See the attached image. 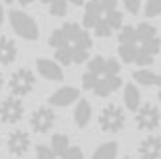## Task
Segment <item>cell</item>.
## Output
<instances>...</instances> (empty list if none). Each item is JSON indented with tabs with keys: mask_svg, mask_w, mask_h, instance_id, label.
Here are the masks:
<instances>
[{
	"mask_svg": "<svg viewBox=\"0 0 161 159\" xmlns=\"http://www.w3.org/2000/svg\"><path fill=\"white\" fill-rule=\"evenodd\" d=\"M34 85H36V77H34V73L30 71L26 67H20L16 69L12 74H10L8 79V91H10V97H26L32 93Z\"/></svg>",
	"mask_w": 161,
	"mask_h": 159,
	"instance_id": "cell-4",
	"label": "cell"
},
{
	"mask_svg": "<svg viewBox=\"0 0 161 159\" xmlns=\"http://www.w3.org/2000/svg\"><path fill=\"white\" fill-rule=\"evenodd\" d=\"M161 14V0H147L145 2V16L153 18Z\"/></svg>",
	"mask_w": 161,
	"mask_h": 159,
	"instance_id": "cell-23",
	"label": "cell"
},
{
	"mask_svg": "<svg viewBox=\"0 0 161 159\" xmlns=\"http://www.w3.org/2000/svg\"><path fill=\"white\" fill-rule=\"evenodd\" d=\"M157 87L161 89V74H159V77H157Z\"/></svg>",
	"mask_w": 161,
	"mask_h": 159,
	"instance_id": "cell-32",
	"label": "cell"
},
{
	"mask_svg": "<svg viewBox=\"0 0 161 159\" xmlns=\"http://www.w3.org/2000/svg\"><path fill=\"white\" fill-rule=\"evenodd\" d=\"M91 115H93V107L87 99H79L77 101V107H75V113H73V119L77 123V127L85 129L91 123Z\"/></svg>",
	"mask_w": 161,
	"mask_h": 159,
	"instance_id": "cell-15",
	"label": "cell"
},
{
	"mask_svg": "<svg viewBox=\"0 0 161 159\" xmlns=\"http://www.w3.org/2000/svg\"><path fill=\"white\" fill-rule=\"evenodd\" d=\"M67 2L75 4V6H83V4H87V0H67Z\"/></svg>",
	"mask_w": 161,
	"mask_h": 159,
	"instance_id": "cell-27",
	"label": "cell"
},
{
	"mask_svg": "<svg viewBox=\"0 0 161 159\" xmlns=\"http://www.w3.org/2000/svg\"><path fill=\"white\" fill-rule=\"evenodd\" d=\"M16 2L20 4V6H28V4H32L34 0H16Z\"/></svg>",
	"mask_w": 161,
	"mask_h": 159,
	"instance_id": "cell-28",
	"label": "cell"
},
{
	"mask_svg": "<svg viewBox=\"0 0 161 159\" xmlns=\"http://www.w3.org/2000/svg\"><path fill=\"white\" fill-rule=\"evenodd\" d=\"M99 127L101 131L105 133H119L121 129L125 127V113L123 109L115 103H109L101 109V115H99Z\"/></svg>",
	"mask_w": 161,
	"mask_h": 159,
	"instance_id": "cell-5",
	"label": "cell"
},
{
	"mask_svg": "<svg viewBox=\"0 0 161 159\" xmlns=\"http://www.w3.org/2000/svg\"><path fill=\"white\" fill-rule=\"evenodd\" d=\"M70 147V141H69V135H64V133H54L53 139H50V149H53V153L57 157H60L64 151Z\"/></svg>",
	"mask_w": 161,
	"mask_h": 159,
	"instance_id": "cell-18",
	"label": "cell"
},
{
	"mask_svg": "<svg viewBox=\"0 0 161 159\" xmlns=\"http://www.w3.org/2000/svg\"><path fill=\"white\" fill-rule=\"evenodd\" d=\"M137 28L135 26H123L119 32V44H137Z\"/></svg>",
	"mask_w": 161,
	"mask_h": 159,
	"instance_id": "cell-21",
	"label": "cell"
},
{
	"mask_svg": "<svg viewBox=\"0 0 161 159\" xmlns=\"http://www.w3.org/2000/svg\"><path fill=\"white\" fill-rule=\"evenodd\" d=\"M6 149H8L10 155H14V157L26 155L28 149H30V135L26 131H22V129L10 131L6 137Z\"/></svg>",
	"mask_w": 161,
	"mask_h": 159,
	"instance_id": "cell-10",
	"label": "cell"
},
{
	"mask_svg": "<svg viewBox=\"0 0 161 159\" xmlns=\"http://www.w3.org/2000/svg\"><path fill=\"white\" fill-rule=\"evenodd\" d=\"M159 101H161V89H159Z\"/></svg>",
	"mask_w": 161,
	"mask_h": 159,
	"instance_id": "cell-34",
	"label": "cell"
},
{
	"mask_svg": "<svg viewBox=\"0 0 161 159\" xmlns=\"http://www.w3.org/2000/svg\"><path fill=\"white\" fill-rule=\"evenodd\" d=\"M36 157L38 159H57L50 145H36Z\"/></svg>",
	"mask_w": 161,
	"mask_h": 159,
	"instance_id": "cell-25",
	"label": "cell"
},
{
	"mask_svg": "<svg viewBox=\"0 0 161 159\" xmlns=\"http://www.w3.org/2000/svg\"><path fill=\"white\" fill-rule=\"evenodd\" d=\"M2 22H4V8H2V2H0V28H2Z\"/></svg>",
	"mask_w": 161,
	"mask_h": 159,
	"instance_id": "cell-29",
	"label": "cell"
},
{
	"mask_svg": "<svg viewBox=\"0 0 161 159\" xmlns=\"http://www.w3.org/2000/svg\"><path fill=\"white\" fill-rule=\"evenodd\" d=\"M24 117V103L16 97H6L0 103V121L4 125H16Z\"/></svg>",
	"mask_w": 161,
	"mask_h": 159,
	"instance_id": "cell-6",
	"label": "cell"
},
{
	"mask_svg": "<svg viewBox=\"0 0 161 159\" xmlns=\"http://www.w3.org/2000/svg\"><path fill=\"white\" fill-rule=\"evenodd\" d=\"M139 157L141 159H161V137L149 133L139 143Z\"/></svg>",
	"mask_w": 161,
	"mask_h": 159,
	"instance_id": "cell-12",
	"label": "cell"
},
{
	"mask_svg": "<svg viewBox=\"0 0 161 159\" xmlns=\"http://www.w3.org/2000/svg\"><path fill=\"white\" fill-rule=\"evenodd\" d=\"M48 44L54 48L57 63L63 67L80 64L89 58V51L93 48V38L77 22H64L60 28H54L48 36Z\"/></svg>",
	"mask_w": 161,
	"mask_h": 159,
	"instance_id": "cell-1",
	"label": "cell"
},
{
	"mask_svg": "<svg viewBox=\"0 0 161 159\" xmlns=\"http://www.w3.org/2000/svg\"><path fill=\"white\" fill-rule=\"evenodd\" d=\"M75 101H79V89L75 87H60L48 97V103L53 107H69Z\"/></svg>",
	"mask_w": 161,
	"mask_h": 159,
	"instance_id": "cell-13",
	"label": "cell"
},
{
	"mask_svg": "<svg viewBox=\"0 0 161 159\" xmlns=\"http://www.w3.org/2000/svg\"><path fill=\"white\" fill-rule=\"evenodd\" d=\"M83 28H91L101 38H107L113 30L123 28V12L117 8V0H89L85 4Z\"/></svg>",
	"mask_w": 161,
	"mask_h": 159,
	"instance_id": "cell-2",
	"label": "cell"
},
{
	"mask_svg": "<svg viewBox=\"0 0 161 159\" xmlns=\"http://www.w3.org/2000/svg\"><path fill=\"white\" fill-rule=\"evenodd\" d=\"M123 103L129 111H139L141 107V93L133 83H127L123 89Z\"/></svg>",
	"mask_w": 161,
	"mask_h": 159,
	"instance_id": "cell-16",
	"label": "cell"
},
{
	"mask_svg": "<svg viewBox=\"0 0 161 159\" xmlns=\"http://www.w3.org/2000/svg\"><path fill=\"white\" fill-rule=\"evenodd\" d=\"M135 123L141 131H155L161 125V111L157 105L147 103V105L139 107L137 115H135Z\"/></svg>",
	"mask_w": 161,
	"mask_h": 159,
	"instance_id": "cell-7",
	"label": "cell"
},
{
	"mask_svg": "<svg viewBox=\"0 0 161 159\" xmlns=\"http://www.w3.org/2000/svg\"><path fill=\"white\" fill-rule=\"evenodd\" d=\"M18 57V47L14 38L10 36H0V67H8L16 61Z\"/></svg>",
	"mask_w": 161,
	"mask_h": 159,
	"instance_id": "cell-14",
	"label": "cell"
},
{
	"mask_svg": "<svg viewBox=\"0 0 161 159\" xmlns=\"http://www.w3.org/2000/svg\"><path fill=\"white\" fill-rule=\"evenodd\" d=\"M2 87H4V74L0 73V91H2Z\"/></svg>",
	"mask_w": 161,
	"mask_h": 159,
	"instance_id": "cell-30",
	"label": "cell"
},
{
	"mask_svg": "<svg viewBox=\"0 0 161 159\" xmlns=\"http://www.w3.org/2000/svg\"><path fill=\"white\" fill-rule=\"evenodd\" d=\"M67 10H69L67 0H53V2L48 4V12H50V16H54V18L67 16Z\"/></svg>",
	"mask_w": 161,
	"mask_h": 159,
	"instance_id": "cell-22",
	"label": "cell"
},
{
	"mask_svg": "<svg viewBox=\"0 0 161 159\" xmlns=\"http://www.w3.org/2000/svg\"><path fill=\"white\" fill-rule=\"evenodd\" d=\"M137 38H139V42H147L151 41V38H155L157 36V28L153 26V24H149V22H141L137 24Z\"/></svg>",
	"mask_w": 161,
	"mask_h": 159,
	"instance_id": "cell-20",
	"label": "cell"
},
{
	"mask_svg": "<svg viewBox=\"0 0 161 159\" xmlns=\"http://www.w3.org/2000/svg\"><path fill=\"white\" fill-rule=\"evenodd\" d=\"M10 18V26H12V30L18 34L20 38H24V41H38V24L34 20L30 14H26L24 10H10L8 14Z\"/></svg>",
	"mask_w": 161,
	"mask_h": 159,
	"instance_id": "cell-3",
	"label": "cell"
},
{
	"mask_svg": "<svg viewBox=\"0 0 161 159\" xmlns=\"http://www.w3.org/2000/svg\"><path fill=\"white\" fill-rule=\"evenodd\" d=\"M123 159H133V157H129V155H127V157H123Z\"/></svg>",
	"mask_w": 161,
	"mask_h": 159,
	"instance_id": "cell-35",
	"label": "cell"
},
{
	"mask_svg": "<svg viewBox=\"0 0 161 159\" xmlns=\"http://www.w3.org/2000/svg\"><path fill=\"white\" fill-rule=\"evenodd\" d=\"M40 2H42V4H47V6H48V4L53 2V0H40Z\"/></svg>",
	"mask_w": 161,
	"mask_h": 159,
	"instance_id": "cell-31",
	"label": "cell"
},
{
	"mask_svg": "<svg viewBox=\"0 0 161 159\" xmlns=\"http://www.w3.org/2000/svg\"><path fill=\"white\" fill-rule=\"evenodd\" d=\"M157 77H159V74H155L153 71H149V69H141V71H135V73H133L135 83H139V85H145V87L157 85Z\"/></svg>",
	"mask_w": 161,
	"mask_h": 159,
	"instance_id": "cell-19",
	"label": "cell"
},
{
	"mask_svg": "<svg viewBox=\"0 0 161 159\" xmlns=\"http://www.w3.org/2000/svg\"><path fill=\"white\" fill-rule=\"evenodd\" d=\"M0 145H2V141H0Z\"/></svg>",
	"mask_w": 161,
	"mask_h": 159,
	"instance_id": "cell-36",
	"label": "cell"
},
{
	"mask_svg": "<svg viewBox=\"0 0 161 159\" xmlns=\"http://www.w3.org/2000/svg\"><path fill=\"white\" fill-rule=\"evenodd\" d=\"M36 71L42 79L47 81H63L64 79V73H63V67L57 63V61H50V58H38L36 61Z\"/></svg>",
	"mask_w": 161,
	"mask_h": 159,
	"instance_id": "cell-11",
	"label": "cell"
},
{
	"mask_svg": "<svg viewBox=\"0 0 161 159\" xmlns=\"http://www.w3.org/2000/svg\"><path fill=\"white\" fill-rule=\"evenodd\" d=\"M117 151H119L117 143L107 141V143H103V145H99L97 149H95V153H93L91 159H115L117 157Z\"/></svg>",
	"mask_w": 161,
	"mask_h": 159,
	"instance_id": "cell-17",
	"label": "cell"
},
{
	"mask_svg": "<svg viewBox=\"0 0 161 159\" xmlns=\"http://www.w3.org/2000/svg\"><path fill=\"white\" fill-rule=\"evenodd\" d=\"M123 6L127 8V12L137 14L139 8H141V0H123Z\"/></svg>",
	"mask_w": 161,
	"mask_h": 159,
	"instance_id": "cell-26",
	"label": "cell"
},
{
	"mask_svg": "<svg viewBox=\"0 0 161 159\" xmlns=\"http://www.w3.org/2000/svg\"><path fill=\"white\" fill-rule=\"evenodd\" d=\"M60 159H83V149L79 145H70L67 151L60 155Z\"/></svg>",
	"mask_w": 161,
	"mask_h": 159,
	"instance_id": "cell-24",
	"label": "cell"
},
{
	"mask_svg": "<svg viewBox=\"0 0 161 159\" xmlns=\"http://www.w3.org/2000/svg\"><path fill=\"white\" fill-rule=\"evenodd\" d=\"M93 74V73H91ZM95 77V89L93 93L97 97H109L111 93H115L117 89L123 87V79L121 74H109L107 71L99 73V74H93Z\"/></svg>",
	"mask_w": 161,
	"mask_h": 159,
	"instance_id": "cell-8",
	"label": "cell"
},
{
	"mask_svg": "<svg viewBox=\"0 0 161 159\" xmlns=\"http://www.w3.org/2000/svg\"><path fill=\"white\" fill-rule=\"evenodd\" d=\"M57 123V117H54V111L50 107H38L32 111L30 115V129L34 133H48L50 129Z\"/></svg>",
	"mask_w": 161,
	"mask_h": 159,
	"instance_id": "cell-9",
	"label": "cell"
},
{
	"mask_svg": "<svg viewBox=\"0 0 161 159\" xmlns=\"http://www.w3.org/2000/svg\"><path fill=\"white\" fill-rule=\"evenodd\" d=\"M2 2H6V4H12V2H16V0H2Z\"/></svg>",
	"mask_w": 161,
	"mask_h": 159,
	"instance_id": "cell-33",
	"label": "cell"
}]
</instances>
